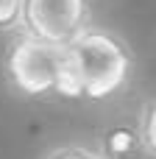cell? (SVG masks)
I'll use <instances>...</instances> for the list:
<instances>
[{
  "mask_svg": "<svg viewBox=\"0 0 156 159\" xmlns=\"http://www.w3.org/2000/svg\"><path fill=\"white\" fill-rule=\"evenodd\" d=\"M100 159H145L137 126L131 123H114L106 126L98 134V148H95Z\"/></svg>",
  "mask_w": 156,
  "mask_h": 159,
  "instance_id": "obj_4",
  "label": "cell"
},
{
  "mask_svg": "<svg viewBox=\"0 0 156 159\" xmlns=\"http://www.w3.org/2000/svg\"><path fill=\"white\" fill-rule=\"evenodd\" d=\"M6 84L28 101H75V84L67 70V50L47 45L25 31L11 34L3 50Z\"/></svg>",
  "mask_w": 156,
  "mask_h": 159,
  "instance_id": "obj_2",
  "label": "cell"
},
{
  "mask_svg": "<svg viewBox=\"0 0 156 159\" xmlns=\"http://www.w3.org/2000/svg\"><path fill=\"white\" fill-rule=\"evenodd\" d=\"M42 159H100V154L84 143H59L47 154H42Z\"/></svg>",
  "mask_w": 156,
  "mask_h": 159,
  "instance_id": "obj_6",
  "label": "cell"
},
{
  "mask_svg": "<svg viewBox=\"0 0 156 159\" xmlns=\"http://www.w3.org/2000/svg\"><path fill=\"white\" fill-rule=\"evenodd\" d=\"M95 25V0H25L22 31L56 45H73L87 28Z\"/></svg>",
  "mask_w": 156,
  "mask_h": 159,
  "instance_id": "obj_3",
  "label": "cell"
},
{
  "mask_svg": "<svg viewBox=\"0 0 156 159\" xmlns=\"http://www.w3.org/2000/svg\"><path fill=\"white\" fill-rule=\"evenodd\" d=\"M22 3L25 0H0V34L22 31Z\"/></svg>",
  "mask_w": 156,
  "mask_h": 159,
  "instance_id": "obj_7",
  "label": "cell"
},
{
  "mask_svg": "<svg viewBox=\"0 0 156 159\" xmlns=\"http://www.w3.org/2000/svg\"><path fill=\"white\" fill-rule=\"evenodd\" d=\"M137 134L142 143V151L148 159H156V95L145 98L137 112Z\"/></svg>",
  "mask_w": 156,
  "mask_h": 159,
  "instance_id": "obj_5",
  "label": "cell"
},
{
  "mask_svg": "<svg viewBox=\"0 0 156 159\" xmlns=\"http://www.w3.org/2000/svg\"><path fill=\"white\" fill-rule=\"evenodd\" d=\"M67 50V70L75 84V101L109 103L128 92L137 75L131 45L112 28H87Z\"/></svg>",
  "mask_w": 156,
  "mask_h": 159,
  "instance_id": "obj_1",
  "label": "cell"
}]
</instances>
